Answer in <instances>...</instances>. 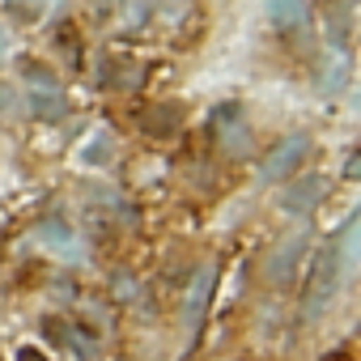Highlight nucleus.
Instances as JSON below:
<instances>
[{
	"mask_svg": "<svg viewBox=\"0 0 361 361\" xmlns=\"http://www.w3.org/2000/svg\"><path fill=\"white\" fill-rule=\"evenodd\" d=\"M306 157H310V136H306V132L281 136V140L268 149V157L259 161V183H281V178H289Z\"/></svg>",
	"mask_w": 361,
	"mask_h": 361,
	"instance_id": "f03ea898",
	"label": "nucleus"
},
{
	"mask_svg": "<svg viewBox=\"0 0 361 361\" xmlns=\"http://www.w3.org/2000/svg\"><path fill=\"white\" fill-rule=\"evenodd\" d=\"M111 153H115V140H111V136H94V140L81 149V161H85V166H106Z\"/></svg>",
	"mask_w": 361,
	"mask_h": 361,
	"instance_id": "f8f14e48",
	"label": "nucleus"
},
{
	"mask_svg": "<svg viewBox=\"0 0 361 361\" xmlns=\"http://www.w3.org/2000/svg\"><path fill=\"white\" fill-rule=\"evenodd\" d=\"M22 73H26V81L35 90H56V73H47L43 64H22Z\"/></svg>",
	"mask_w": 361,
	"mask_h": 361,
	"instance_id": "ddd939ff",
	"label": "nucleus"
},
{
	"mask_svg": "<svg viewBox=\"0 0 361 361\" xmlns=\"http://www.w3.org/2000/svg\"><path fill=\"white\" fill-rule=\"evenodd\" d=\"M213 140L221 145L226 157H247L251 153V123L238 102H226L213 111Z\"/></svg>",
	"mask_w": 361,
	"mask_h": 361,
	"instance_id": "7ed1b4c3",
	"label": "nucleus"
},
{
	"mask_svg": "<svg viewBox=\"0 0 361 361\" xmlns=\"http://www.w3.org/2000/svg\"><path fill=\"white\" fill-rule=\"evenodd\" d=\"M149 18V0H119V22L123 30H140Z\"/></svg>",
	"mask_w": 361,
	"mask_h": 361,
	"instance_id": "9b49d317",
	"label": "nucleus"
},
{
	"mask_svg": "<svg viewBox=\"0 0 361 361\" xmlns=\"http://www.w3.org/2000/svg\"><path fill=\"white\" fill-rule=\"evenodd\" d=\"M9 5H13V13H26V18H30V13H35V5H39V0H9Z\"/></svg>",
	"mask_w": 361,
	"mask_h": 361,
	"instance_id": "dca6fc26",
	"label": "nucleus"
},
{
	"mask_svg": "<svg viewBox=\"0 0 361 361\" xmlns=\"http://www.w3.org/2000/svg\"><path fill=\"white\" fill-rule=\"evenodd\" d=\"M340 281H344V264H340L336 243H327L314 255V272H310V285H306V319H319L327 310V302L336 298V285Z\"/></svg>",
	"mask_w": 361,
	"mask_h": 361,
	"instance_id": "f257e3e1",
	"label": "nucleus"
},
{
	"mask_svg": "<svg viewBox=\"0 0 361 361\" xmlns=\"http://www.w3.org/2000/svg\"><path fill=\"white\" fill-rule=\"evenodd\" d=\"M140 81H145V68L136 64V60H119V56H106L102 64H98V85H106V90H140Z\"/></svg>",
	"mask_w": 361,
	"mask_h": 361,
	"instance_id": "6e6552de",
	"label": "nucleus"
},
{
	"mask_svg": "<svg viewBox=\"0 0 361 361\" xmlns=\"http://www.w3.org/2000/svg\"><path fill=\"white\" fill-rule=\"evenodd\" d=\"M264 9H268L272 26H281V30H293V26L306 22V5H302V0H264Z\"/></svg>",
	"mask_w": 361,
	"mask_h": 361,
	"instance_id": "9d476101",
	"label": "nucleus"
},
{
	"mask_svg": "<svg viewBox=\"0 0 361 361\" xmlns=\"http://www.w3.org/2000/svg\"><path fill=\"white\" fill-rule=\"evenodd\" d=\"M302 255H306V234H302V230H298V234H289V238H281V243L268 251V264H264L268 281H272L276 289H289V285H293V276H298Z\"/></svg>",
	"mask_w": 361,
	"mask_h": 361,
	"instance_id": "20e7f679",
	"label": "nucleus"
},
{
	"mask_svg": "<svg viewBox=\"0 0 361 361\" xmlns=\"http://www.w3.org/2000/svg\"><path fill=\"white\" fill-rule=\"evenodd\" d=\"M13 361H47V357H43L39 348H30V344H26V348H18V357H13Z\"/></svg>",
	"mask_w": 361,
	"mask_h": 361,
	"instance_id": "2eb2a0df",
	"label": "nucleus"
},
{
	"mask_svg": "<svg viewBox=\"0 0 361 361\" xmlns=\"http://www.w3.org/2000/svg\"><path fill=\"white\" fill-rule=\"evenodd\" d=\"M136 123H140L145 136L166 140V136H178V132H183L188 111H183V102H149V106L136 115Z\"/></svg>",
	"mask_w": 361,
	"mask_h": 361,
	"instance_id": "423d86ee",
	"label": "nucleus"
},
{
	"mask_svg": "<svg viewBox=\"0 0 361 361\" xmlns=\"http://www.w3.org/2000/svg\"><path fill=\"white\" fill-rule=\"evenodd\" d=\"M357 174H361V157L348 153V161H344V178H357Z\"/></svg>",
	"mask_w": 361,
	"mask_h": 361,
	"instance_id": "4468645a",
	"label": "nucleus"
},
{
	"mask_svg": "<svg viewBox=\"0 0 361 361\" xmlns=\"http://www.w3.org/2000/svg\"><path fill=\"white\" fill-rule=\"evenodd\" d=\"M323 192H327V178H323V174H302V178H293V183L285 188L281 209L302 217V213H310V209L323 200Z\"/></svg>",
	"mask_w": 361,
	"mask_h": 361,
	"instance_id": "0eeeda50",
	"label": "nucleus"
},
{
	"mask_svg": "<svg viewBox=\"0 0 361 361\" xmlns=\"http://www.w3.org/2000/svg\"><path fill=\"white\" fill-rule=\"evenodd\" d=\"M13 106V94H9V85H0V111H9Z\"/></svg>",
	"mask_w": 361,
	"mask_h": 361,
	"instance_id": "f3484780",
	"label": "nucleus"
},
{
	"mask_svg": "<svg viewBox=\"0 0 361 361\" xmlns=\"http://www.w3.org/2000/svg\"><path fill=\"white\" fill-rule=\"evenodd\" d=\"M213 285H217V264H204L192 276V289H188V302H183V331L192 340L204 327V314H209V302H213Z\"/></svg>",
	"mask_w": 361,
	"mask_h": 361,
	"instance_id": "39448f33",
	"label": "nucleus"
},
{
	"mask_svg": "<svg viewBox=\"0 0 361 361\" xmlns=\"http://www.w3.org/2000/svg\"><path fill=\"white\" fill-rule=\"evenodd\" d=\"M0 51H5V39H0Z\"/></svg>",
	"mask_w": 361,
	"mask_h": 361,
	"instance_id": "a211bd4d",
	"label": "nucleus"
},
{
	"mask_svg": "<svg viewBox=\"0 0 361 361\" xmlns=\"http://www.w3.org/2000/svg\"><path fill=\"white\" fill-rule=\"evenodd\" d=\"M26 111H30L35 119H43V123H56V119L68 115V98H64L60 90H30V94H26Z\"/></svg>",
	"mask_w": 361,
	"mask_h": 361,
	"instance_id": "1a4fd4ad",
	"label": "nucleus"
}]
</instances>
